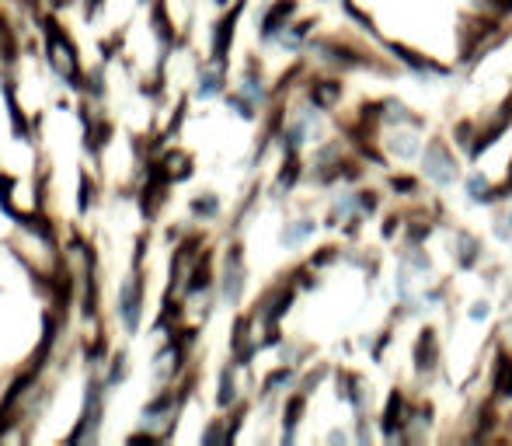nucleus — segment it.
Instances as JSON below:
<instances>
[{
	"label": "nucleus",
	"mask_w": 512,
	"mask_h": 446,
	"mask_svg": "<svg viewBox=\"0 0 512 446\" xmlns=\"http://www.w3.org/2000/svg\"><path fill=\"white\" fill-rule=\"evenodd\" d=\"M425 171H429L432 178H436V182H453V175H457V171H453V161L450 157H446V150L439 147H429V154H425Z\"/></svg>",
	"instance_id": "obj_1"
},
{
	"label": "nucleus",
	"mask_w": 512,
	"mask_h": 446,
	"mask_svg": "<svg viewBox=\"0 0 512 446\" xmlns=\"http://www.w3.org/2000/svg\"><path fill=\"white\" fill-rule=\"evenodd\" d=\"M304 234H310V223H304V227H293L290 234H283V241H286V244H293V241H300Z\"/></svg>",
	"instance_id": "obj_2"
}]
</instances>
